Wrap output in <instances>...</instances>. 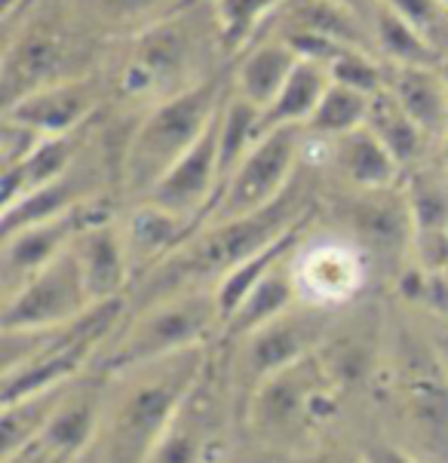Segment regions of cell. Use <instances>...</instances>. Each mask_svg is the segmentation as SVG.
Returning a JSON list of instances; mask_svg holds the SVG:
<instances>
[{
  "instance_id": "obj_15",
  "label": "cell",
  "mask_w": 448,
  "mask_h": 463,
  "mask_svg": "<svg viewBox=\"0 0 448 463\" xmlns=\"http://www.w3.org/2000/svg\"><path fill=\"white\" fill-rule=\"evenodd\" d=\"M350 227L375 255H399L415 240V222L405 191H363L350 206Z\"/></svg>"
},
{
  "instance_id": "obj_43",
  "label": "cell",
  "mask_w": 448,
  "mask_h": 463,
  "mask_svg": "<svg viewBox=\"0 0 448 463\" xmlns=\"http://www.w3.org/2000/svg\"><path fill=\"white\" fill-rule=\"evenodd\" d=\"M439 74H443V77H445V83H448V52L443 56V61H439Z\"/></svg>"
},
{
  "instance_id": "obj_9",
  "label": "cell",
  "mask_w": 448,
  "mask_h": 463,
  "mask_svg": "<svg viewBox=\"0 0 448 463\" xmlns=\"http://www.w3.org/2000/svg\"><path fill=\"white\" fill-rule=\"evenodd\" d=\"M114 206L105 197H90L81 206H74L71 212L50 222L31 224L25 231L13 233L4 240V286L10 288V298L15 288H22L25 282L34 277L37 270H43L52 258H59L65 249H71L81 233L92 231V227L111 224Z\"/></svg>"
},
{
  "instance_id": "obj_42",
  "label": "cell",
  "mask_w": 448,
  "mask_h": 463,
  "mask_svg": "<svg viewBox=\"0 0 448 463\" xmlns=\"http://www.w3.org/2000/svg\"><path fill=\"white\" fill-rule=\"evenodd\" d=\"M335 4L348 6L350 13H357L359 19L368 22V15H375V10H378V4H381V0H335Z\"/></svg>"
},
{
  "instance_id": "obj_10",
  "label": "cell",
  "mask_w": 448,
  "mask_h": 463,
  "mask_svg": "<svg viewBox=\"0 0 448 463\" xmlns=\"http://www.w3.org/2000/svg\"><path fill=\"white\" fill-rule=\"evenodd\" d=\"M408 430L434 463H448V372L424 344H408L399 374Z\"/></svg>"
},
{
  "instance_id": "obj_3",
  "label": "cell",
  "mask_w": 448,
  "mask_h": 463,
  "mask_svg": "<svg viewBox=\"0 0 448 463\" xmlns=\"http://www.w3.org/2000/svg\"><path fill=\"white\" fill-rule=\"evenodd\" d=\"M218 326H222V310L215 288H187L163 298L151 307L132 313L117 347L108 350L99 363V378L138 372L196 350Z\"/></svg>"
},
{
  "instance_id": "obj_44",
  "label": "cell",
  "mask_w": 448,
  "mask_h": 463,
  "mask_svg": "<svg viewBox=\"0 0 448 463\" xmlns=\"http://www.w3.org/2000/svg\"><path fill=\"white\" fill-rule=\"evenodd\" d=\"M443 160H445V166H448V129H445V136H443Z\"/></svg>"
},
{
  "instance_id": "obj_11",
  "label": "cell",
  "mask_w": 448,
  "mask_h": 463,
  "mask_svg": "<svg viewBox=\"0 0 448 463\" xmlns=\"http://www.w3.org/2000/svg\"><path fill=\"white\" fill-rule=\"evenodd\" d=\"M218 132H222V111L194 141L191 151L151 187L148 203L176 212V215L196 218L200 224L206 222L212 200L218 194Z\"/></svg>"
},
{
  "instance_id": "obj_13",
  "label": "cell",
  "mask_w": 448,
  "mask_h": 463,
  "mask_svg": "<svg viewBox=\"0 0 448 463\" xmlns=\"http://www.w3.org/2000/svg\"><path fill=\"white\" fill-rule=\"evenodd\" d=\"M200 227L203 224L196 222V218L176 215V212L160 209V206H154V203L138 206L129 215L127 233H123L132 282H141L163 261H169Z\"/></svg>"
},
{
  "instance_id": "obj_25",
  "label": "cell",
  "mask_w": 448,
  "mask_h": 463,
  "mask_svg": "<svg viewBox=\"0 0 448 463\" xmlns=\"http://www.w3.org/2000/svg\"><path fill=\"white\" fill-rule=\"evenodd\" d=\"M90 197H96V191H90V184H86L81 175L68 172L65 178L28 194L25 200H19L15 206L0 212V237L6 240L31 224H41V222H50V218L65 215V212L81 206V203Z\"/></svg>"
},
{
  "instance_id": "obj_21",
  "label": "cell",
  "mask_w": 448,
  "mask_h": 463,
  "mask_svg": "<svg viewBox=\"0 0 448 463\" xmlns=\"http://www.w3.org/2000/svg\"><path fill=\"white\" fill-rule=\"evenodd\" d=\"M59 68H62V43L56 37L31 34L19 46H13L4 65V96H6L4 111L15 105V101L31 96V92L56 86L59 80H52V74Z\"/></svg>"
},
{
  "instance_id": "obj_7",
  "label": "cell",
  "mask_w": 448,
  "mask_h": 463,
  "mask_svg": "<svg viewBox=\"0 0 448 463\" xmlns=\"http://www.w3.org/2000/svg\"><path fill=\"white\" fill-rule=\"evenodd\" d=\"M301 154V127H273L258 141L237 172L227 178L222 197L206 218L212 222H234V218L255 215L280 200L295 182V163Z\"/></svg>"
},
{
  "instance_id": "obj_28",
  "label": "cell",
  "mask_w": 448,
  "mask_h": 463,
  "mask_svg": "<svg viewBox=\"0 0 448 463\" xmlns=\"http://www.w3.org/2000/svg\"><path fill=\"white\" fill-rule=\"evenodd\" d=\"M71 387H74V383L25 396L13 405H0L4 408V418H0V460L15 458V454L22 449H28V445L43 433V427L50 423L52 414H56L59 402L68 396Z\"/></svg>"
},
{
  "instance_id": "obj_36",
  "label": "cell",
  "mask_w": 448,
  "mask_h": 463,
  "mask_svg": "<svg viewBox=\"0 0 448 463\" xmlns=\"http://www.w3.org/2000/svg\"><path fill=\"white\" fill-rule=\"evenodd\" d=\"M393 13H399L415 31H421L430 43H448V6L443 0H384Z\"/></svg>"
},
{
  "instance_id": "obj_30",
  "label": "cell",
  "mask_w": 448,
  "mask_h": 463,
  "mask_svg": "<svg viewBox=\"0 0 448 463\" xmlns=\"http://www.w3.org/2000/svg\"><path fill=\"white\" fill-rule=\"evenodd\" d=\"M375 43L396 68H439L443 52L436 50L421 31H415L399 13H393L387 4H378L372 15Z\"/></svg>"
},
{
  "instance_id": "obj_20",
  "label": "cell",
  "mask_w": 448,
  "mask_h": 463,
  "mask_svg": "<svg viewBox=\"0 0 448 463\" xmlns=\"http://www.w3.org/2000/svg\"><path fill=\"white\" fill-rule=\"evenodd\" d=\"M298 277H295V264L280 261L267 277L258 282L255 292L240 304L237 313L224 323L222 335L227 341H243L246 335L258 332L262 326L273 323L282 313H289L298 301Z\"/></svg>"
},
{
  "instance_id": "obj_22",
  "label": "cell",
  "mask_w": 448,
  "mask_h": 463,
  "mask_svg": "<svg viewBox=\"0 0 448 463\" xmlns=\"http://www.w3.org/2000/svg\"><path fill=\"white\" fill-rule=\"evenodd\" d=\"M298 56L292 52V46L280 37H271V41H262L253 46L246 59L240 61L237 68V96L246 101H253L262 111L277 101V96L286 86L289 74L295 71Z\"/></svg>"
},
{
  "instance_id": "obj_1",
  "label": "cell",
  "mask_w": 448,
  "mask_h": 463,
  "mask_svg": "<svg viewBox=\"0 0 448 463\" xmlns=\"http://www.w3.org/2000/svg\"><path fill=\"white\" fill-rule=\"evenodd\" d=\"M310 215V187L301 178H295L280 200H273L271 206L255 212V215L203 224L169 261H163L157 270H151L141 279L138 295L129 310L138 313L169 295L187 292V288H206L209 279L218 282L222 277H227L234 267L264 252L267 246H273L292 227L308 222Z\"/></svg>"
},
{
  "instance_id": "obj_39",
  "label": "cell",
  "mask_w": 448,
  "mask_h": 463,
  "mask_svg": "<svg viewBox=\"0 0 448 463\" xmlns=\"http://www.w3.org/2000/svg\"><path fill=\"white\" fill-rule=\"evenodd\" d=\"M99 6L114 19H145L167 6V0H99Z\"/></svg>"
},
{
  "instance_id": "obj_14",
  "label": "cell",
  "mask_w": 448,
  "mask_h": 463,
  "mask_svg": "<svg viewBox=\"0 0 448 463\" xmlns=\"http://www.w3.org/2000/svg\"><path fill=\"white\" fill-rule=\"evenodd\" d=\"M96 108V90L90 80H65L46 86L15 101L4 111L6 120L34 129L37 136H71Z\"/></svg>"
},
{
  "instance_id": "obj_6",
  "label": "cell",
  "mask_w": 448,
  "mask_h": 463,
  "mask_svg": "<svg viewBox=\"0 0 448 463\" xmlns=\"http://www.w3.org/2000/svg\"><path fill=\"white\" fill-rule=\"evenodd\" d=\"M332 317L326 307H304V310H289L277 317L273 323L262 326L258 332L246 335L240 341V353L234 359V396H237L240 414H246L249 399L255 396V390L264 381H271L273 374L286 372L301 359L313 356L319 350V341L326 337Z\"/></svg>"
},
{
  "instance_id": "obj_33",
  "label": "cell",
  "mask_w": 448,
  "mask_h": 463,
  "mask_svg": "<svg viewBox=\"0 0 448 463\" xmlns=\"http://www.w3.org/2000/svg\"><path fill=\"white\" fill-rule=\"evenodd\" d=\"M286 0H215L218 41L227 52H237L255 37L267 15H273Z\"/></svg>"
},
{
  "instance_id": "obj_12",
  "label": "cell",
  "mask_w": 448,
  "mask_h": 463,
  "mask_svg": "<svg viewBox=\"0 0 448 463\" xmlns=\"http://www.w3.org/2000/svg\"><path fill=\"white\" fill-rule=\"evenodd\" d=\"M218 445H222V414L212 393L206 363L200 381L194 383L148 463H209Z\"/></svg>"
},
{
  "instance_id": "obj_8",
  "label": "cell",
  "mask_w": 448,
  "mask_h": 463,
  "mask_svg": "<svg viewBox=\"0 0 448 463\" xmlns=\"http://www.w3.org/2000/svg\"><path fill=\"white\" fill-rule=\"evenodd\" d=\"M92 304L96 301L86 292L81 261L74 249H65L6 298L0 332H41V328L74 323Z\"/></svg>"
},
{
  "instance_id": "obj_40",
  "label": "cell",
  "mask_w": 448,
  "mask_h": 463,
  "mask_svg": "<svg viewBox=\"0 0 448 463\" xmlns=\"http://www.w3.org/2000/svg\"><path fill=\"white\" fill-rule=\"evenodd\" d=\"M363 460L366 463H430L424 458H415L412 451L399 449V445H390V442H372L363 449Z\"/></svg>"
},
{
  "instance_id": "obj_29",
  "label": "cell",
  "mask_w": 448,
  "mask_h": 463,
  "mask_svg": "<svg viewBox=\"0 0 448 463\" xmlns=\"http://www.w3.org/2000/svg\"><path fill=\"white\" fill-rule=\"evenodd\" d=\"M298 288L317 295V304L344 301L363 282V267L348 249H319L295 270Z\"/></svg>"
},
{
  "instance_id": "obj_35",
  "label": "cell",
  "mask_w": 448,
  "mask_h": 463,
  "mask_svg": "<svg viewBox=\"0 0 448 463\" xmlns=\"http://www.w3.org/2000/svg\"><path fill=\"white\" fill-rule=\"evenodd\" d=\"M329 77L338 86H348V90H357L363 96H378V92L387 90V77L384 71L368 59L366 50H344L332 65H329Z\"/></svg>"
},
{
  "instance_id": "obj_27",
  "label": "cell",
  "mask_w": 448,
  "mask_h": 463,
  "mask_svg": "<svg viewBox=\"0 0 448 463\" xmlns=\"http://www.w3.org/2000/svg\"><path fill=\"white\" fill-rule=\"evenodd\" d=\"M329 86H332V77H329L326 65L298 59V65H295L292 74H289V80H286V86H282L277 101L264 111L267 129L304 127V123L313 117V111L319 108V101H322V96H326Z\"/></svg>"
},
{
  "instance_id": "obj_26",
  "label": "cell",
  "mask_w": 448,
  "mask_h": 463,
  "mask_svg": "<svg viewBox=\"0 0 448 463\" xmlns=\"http://www.w3.org/2000/svg\"><path fill=\"white\" fill-rule=\"evenodd\" d=\"M310 218H308V222H301L298 227H292L286 237H280L277 242H273V246H267L264 252H258V255L249 258V261H243L240 267H234L227 277H222V279L215 282V286H212V288H215V298H218V310H222V328H224L227 319L237 313L240 304L255 292L258 282H262L280 261L292 258V252L298 249V242H301V237H304V231H308Z\"/></svg>"
},
{
  "instance_id": "obj_16",
  "label": "cell",
  "mask_w": 448,
  "mask_h": 463,
  "mask_svg": "<svg viewBox=\"0 0 448 463\" xmlns=\"http://www.w3.org/2000/svg\"><path fill=\"white\" fill-rule=\"evenodd\" d=\"M71 249H74L77 261H81L86 292H90L92 301L99 304L127 295L132 273H129L127 242H123L114 222L81 233V237L71 242Z\"/></svg>"
},
{
  "instance_id": "obj_45",
  "label": "cell",
  "mask_w": 448,
  "mask_h": 463,
  "mask_svg": "<svg viewBox=\"0 0 448 463\" xmlns=\"http://www.w3.org/2000/svg\"><path fill=\"white\" fill-rule=\"evenodd\" d=\"M443 4H445V6H448V0H443Z\"/></svg>"
},
{
  "instance_id": "obj_38",
  "label": "cell",
  "mask_w": 448,
  "mask_h": 463,
  "mask_svg": "<svg viewBox=\"0 0 448 463\" xmlns=\"http://www.w3.org/2000/svg\"><path fill=\"white\" fill-rule=\"evenodd\" d=\"M41 138L43 136H37L34 129L19 127V123H13L4 117V145H0V163H4V169H10L15 163L25 160V156L41 145Z\"/></svg>"
},
{
  "instance_id": "obj_2",
  "label": "cell",
  "mask_w": 448,
  "mask_h": 463,
  "mask_svg": "<svg viewBox=\"0 0 448 463\" xmlns=\"http://www.w3.org/2000/svg\"><path fill=\"white\" fill-rule=\"evenodd\" d=\"M132 390L114 405L105 433V463H148L157 442L169 430L172 418L200 381L206 356L203 350H187L167 363L148 365Z\"/></svg>"
},
{
  "instance_id": "obj_23",
  "label": "cell",
  "mask_w": 448,
  "mask_h": 463,
  "mask_svg": "<svg viewBox=\"0 0 448 463\" xmlns=\"http://www.w3.org/2000/svg\"><path fill=\"white\" fill-rule=\"evenodd\" d=\"M264 136H267V120H264L262 108L246 101L243 96H234L224 101L222 132H218V194H215V200H212V209H215L218 197H222L227 178L237 172L240 163L246 160V154L253 151ZM212 209H209V215H212Z\"/></svg>"
},
{
  "instance_id": "obj_37",
  "label": "cell",
  "mask_w": 448,
  "mask_h": 463,
  "mask_svg": "<svg viewBox=\"0 0 448 463\" xmlns=\"http://www.w3.org/2000/svg\"><path fill=\"white\" fill-rule=\"evenodd\" d=\"M277 37L292 46V52L301 61H317V65H326V68L332 65L344 50H350V46L338 43V41H332V37L310 34V31H282V34H277Z\"/></svg>"
},
{
  "instance_id": "obj_19",
  "label": "cell",
  "mask_w": 448,
  "mask_h": 463,
  "mask_svg": "<svg viewBox=\"0 0 448 463\" xmlns=\"http://www.w3.org/2000/svg\"><path fill=\"white\" fill-rule=\"evenodd\" d=\"M77 138L74 136H50L41 138V145L31 151L25 160L15 166L4 169V187H0V203L4 209L15 206L19 200H25L28 194L41 191V187L59 182L71 172V163L77 156Z\"/></svg>"
},
{
  "instance_id": "obj_34",
  "label": "cell",
  "mask_w": 448,
  "mask_h": 463,
  "mask_svg": "<svg viewBox=\"0 0 448 463\" xmlns=\"http://www.w3.org/2000/svg\"><path fill=\"white\" fill-rule=\"evenodd\" d=\"M405 200L415 222V233L448 231V191L439 178L427 175V172L412 175V182L405 184Z\"/></svg>"
},
{
  "instance_id": "obj_17",
  "label": "cell",
  "mask_w": 448,
  "mask_h": 463,
  "mask_svg": "<svg viewBox=\"0 0 448 463\" xmlns=\"http://www.w3.org/2000/svg\"><path fill=\"white\" fill-rule=\"evenodd\" d=\"M271 19L280 34L282 31H310V34L332 37L344 46L368 52L366 22L357 13H350L348 6L335 4V0H286Z\"/></svg>"
},
{
  "instance_id": "obj_5",
  "label": "cell",
  "mask_w": 448,
  "mask_h": 463,
  "mask_svg": "<svg viewBox=\"0 0 448 463\" xmlns=\"http://www.w3.org/2000/svg\"><path fill=\"white\" fill-rule=\"evenodd\" d=\"M332 411L335 374L317 350L255 390L246 405V423L267 442H295L332 418Z\"/></svg>"
},
{
  "instance_id": "obj_24",
  "label": "cell",
  "mask_w": 448,
  "mask_h": 463,
  "mask_svg": "<svg viewBox=\"0 0 448 463\" xmlns=\"http://www.w3.org/2000/svg\"><path fill=\"white\" fill-rule=\"evenodd\" d=\"M335 163H338V169H341L357 187H363V191H384V187H393L399 178V169H403L368 127L338 138Z\"/></svg>"
},
{
  "instance_id": "obj_31",
  "label": "cell",
  "mask_w": 448,
  "mask_h": 463,
  "mask_svg": "<svg viewBox=\"0 0 448 463\" xmlns=\"http://www.w3.org/2000/svg\"><path fill=\"white\" fill-rule=\"evenodd\" d=\"M366 127L375 132V138L387 147L399 166L418 160V154L424 151V138H427V136H424L418 123H415L412 117L399 108V101L390 96V90L372 96Z\"/></svg>"
},
{
  "instance_id": "obj_32",
  "label": "cell",
  "mask_w": 448,
  "mask_h": 463,
  "mask_svg": "<svg viewBox=\"0 0 448 463\" xmlns=\"http://www.w3.org/2000/svg\"><path fill=\"white\" fill-rule=\"evenodd\" d=\"M368 105H372V96H363V92H357V90L332 83L326 90V96H322L319 108L313 111V117L304 123V129H310L313 136L341 138V136H348V132H357L366 127Z\"/></svg>"
},
{
  "instance_id": "obj_18",
  "label": "cell",
  "mask_w": 448,
  "mask_h": 463,
  "mask_svg": "<svg viewBox=\"0 0 448 463\" xmlns=\"http://www.w3.org/2000/svg\"><path fill=\"white\" fill-rule=\"evenodd\" d=\"M387 90L399 108L418 123L424 136H445L448 83L439 68H393Z\"/></svg>"
},
{
  "instance_id": "obj_4",
  "label": "cell",
  "mask_w": 448,
  "mask_h": 463,
  "mask_svg": "<svg viewBox=\"0 0 448 463\" xmlns=\"http://www.w3.org/2000/svg\"><path fill=\"white\" fill-rule=\"evenodd\" d=\"M222 92L224 80L206 77V80L160 101L141 120V127L129 141L127 160H123V175H127L129 191L151 194V187L191 151L194 141L209 129V123L222 111Z\"/></svg>"
},
{
  "instance_id": "obj_41",
  "label": "cell",
  "mask_w": 448,
  "mask_h": 463,
  "mask_svg": "<svg viewBox=\"0 0 448 463\" xmlns=\"http://www.w3.org/2000/svg\"><path fill=\"white\" fill-rule=\"evenodd\" d=\"M292 463H366L363 454H350V451H317L308 458H298Z\"/></svg>"
}]
</instances>
